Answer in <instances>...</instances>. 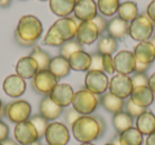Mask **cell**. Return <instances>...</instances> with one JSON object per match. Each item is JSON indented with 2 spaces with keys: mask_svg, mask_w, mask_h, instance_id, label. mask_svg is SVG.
<instances>
[{
  "mask_svg": "<svg viewBox=\"0 0 155 145\" xmlns=\"http://www.w3.org/2000/svg\"><path fill=\"white\" fill-rule=\"evenodd\" d=\"M43 24L34 15H25L19 19L15 31V39L22 47H32L43 34Z\"/></svg>",
  "mask_w": 155,
  "mask_h": 145,
  "instance_id": "cell-1",
  "label": "cell"
},
{
  "mask_svg": "<svg viewBox=\"0 0 155 145\" xmlns=\"http://www.w3.org/2000/svg\"><path fill=\"white\" fill-rule=\"evenodd\" d=\"M71 131L80 143H93L102 137L99 122L94 115H81L71 126Z\"/></svg>",
  "mask_w": 155,
  "mask_h": 145,
  "instance_id": "cell-2",
  "label": "cell"
},
{
  "mask_svg": "<svg viewBox=\"0 0 155 145\" xmlns=\"http://www.w3.org/2000/svg\"><path fill=\"white\" fill-rule=\"evenodd\" d=\"M100 104V98L87 89H80L73 94L71 105L72 108L81 115H91Z\"/></svg>",
  "mask_w": 155,
  "mask_h": 145,
  "instance_id": "cell-3",
  "label": "cell"
},
{
  "mask_svg": "<svg viewBox=\"0 0 155 145\" xmlns=\"http://www.w3.org/2000/svg\"><path fill=\"white\" fill-rule=\"evenodd\" d=\"M154 32V24L147 16V14H138V16L133 19L129 24L127 34L135 41L149 40Z\"/></svg>",
  "mask_w": 155,
  "mask_h": 145,
  "instance_id": "cell-4",
  "label": "cell"
},
{
  "mask_svg": "<svg viewBox=\"0 0 155 145\" xmlns=\"http://www.w3.org/2000/svg\"><path fill=\"white\" fill-rule=\"evenodd\" d=\"M32 107L30 103L25 100H16L10 103L5 108V115L12 123H20L28 121L31 118Z\"/></svg>",
  "mask_w": 155,
  "mask_h": 145,
  "instance_id": "cell-5",
  "label": "cell"
},
{
  "mask_svg": "<svg viewBox=\"0 0 155 145\" xmlns=\"http://www.w3.org/2000/svg\"><path fill=\"white\" fill-rule=\"evenodd\" d=\"M48 145H67L70 141V131L67 125L61 122H51L45 134Z\"/></svg>",
  "mask_w": 155,
  "mask_h": 145,
  "instance_id": "cell-6",
  "label": "cell"
},
{
  "mask_svg": "<svg viewBox=\"0 0 155 145\" xmlns=\"http://www.w3.org/2000/svg\"><path fill=\"white\" fill-rule=\"evenodd\" d=\"M108 83L110 79L104 71L88 70L86 72L84 79L85 89L96 95H102L105 93L108 89Z\"/></svg>",
  "mask_w": 155,
  "mask_h": 145,
  "instance_id": "cell-7",
  "label": "cell"
},
{
  "mask_svg": "<svg viewBox=\"0 0 155 145\" xmlns=\"http://www.w3.org/2000/svg\"><path fill=\"white\" fill-rule=\"evenodd\" d=\"M108 90L110 93L118 96L121 100L129 98L133 90L131 77L129 75L119 74V73L113 75L108 83Z\"/></svg>",
  "mask_w": 155,
  "mask_h": 145,
  "instance_id": "cell-8",
  "label": "cell"
},
{
  "mask_svg": "<svg viewBox=\"0 0 155 145\" xmlns=\"http://www.w3.org/2000/svg\"><path fill=\"white\" fill-rule=\"evenodd\" d=\"M58 79L49 70H38L32 79V87L35 92L41 95H49L54 87L58 85Z\"/></svg>",
  "mask_w": 155,
  "mask_h": 145,
  "instance_id": "cell-9",
  "label": "cell"
},
{
  "mask_svg": "<svg viewBox=\"0 0 155 145\" xmlns=\"http://www.w3.org/2000/svg\"><path fill=\"white\" fill-rule=\"evenodd\" d=\"M14 138L19 145H29L39 140L36 128L29 120L15 124Z\"/></svg>",
  "mask_w": 155,
  "mask_h": 145,
  "instance_id": "cell-10",
  "label": "cell"
},
{
  "mask_svg": "<svg viewBox=\"0 0 155 145\" xmlns=\"http://www.w3.org/2000/svg\"><path fill=\"white\" fill-rule=\"evenodd\" d=\"M114 65L117 73L130 75L135 72L136 58L133 52L129 50H121L114 56Z\"/></svg>",
  "mask_w": 155,
  "mask_h": 145,
  "instance_id": "cell-11",
  "label": "cell"
},
{
  "mask_svg": "<svg viewBox=\"0 0 155 145\" xmlns=\"http://www.w3.org/2000/svg\"><path fill=\"white\" fill-rule=\"evenodd\" d=\"M54 31L58 34V36L63 41L71 40L75 37L78 30V24L75 20L71 17H62L53 22L52 24Z\"/></svg>",
  "mask_w": 155,
  "mask_h": 145,
  "instance_id": "cell-12",
  "label": "cell"
},
{
  "mask_svg": "<svg viewBox=\"0 0 155 145\" xmlns=\"http://www.w3.org/2000/svg\"><path fill=\"white\" fill-rule=\"evenodd\" d=\"M2 89L8 96L12 98H18L26 92L27 84L21 76L17 74H10L2 83Z\"/></svg>",
  "mask_w": 155,
  "mask_h": 145,
  "instance_id": "cell-13",
  "label": "cell"
},
{
  "mask_svg": "<svg viewBox=\"0 0 155 145\" xmlns=\"http://www.w3.org/2000/svg\"><path fill=\"white\" fill-rule=\"evenodd\" d=\"M99 35V31H98L96 24L93 22V20L91 21H81L78 24L75 39L82 46H91L97 40Z\"/></svg>",
  "mask_w": 155,
  "mask_h": 145,
  "instance_id": "cell-14",
  "label": "cell"
},
{
  "mask_svg": "<svg viewBox=\"0 0 155 145\" xmlns=\"http://www.w3.org/2000/svg\"><path fill=\"white\" fill-rule=\"evenodd\" d=\"M73 94H74V91H73L72 87L69 84L58 83V85L50 92L49 98L56 105H58L62 108H65V107H68L71 104L73 98Z\"/></svg>",
  "mask_w": 155,
  "mask_h": 145,
  "instance_id": "cell-15",
  "label": "cell"
},
{
  "mask_svg": "<svg viewBox=\"0 0 155 145\" xmlns=\"http://www.w3.org/2000/svg\"><path fill=\"white\" fill-rule=\"evenodd\" d=\"M97 2L95 0H80L74 5L73 14L80 21H91L98 15Z\"/></svg>",
  "mask_w": 155,
  "mask_h": 145,
  "instance_id": "cell-16",
  "label": "cell"
},
{
  "mask_svg": "<svg viewBox=\"0 0 155 145\" xmlns=\"http://www.w3.org/2000/svg\"><path fill=\"white\" fill-rule=\"evenodd\" d=\"M133 54L136 62L151 65L155 60V47L151 40L140 41L134 47Z\"/></svg>",
  "mask_w": 155,
  "mask_h": 145,
  "instance_id": "cell-17",
  "label": "cell"
},
{
  "mask_svg": "<svg viewBox=\"0 0 155 145\" xmlns=\"http://www.w3.org/2000/svg\"><path fill=\"white\" fill-rule=\"evenodd\" d=\"M16 74L21 76L24 79H32L38 72V65L35 62L33 57L29 56H24L19 58L18 62L16 63L15 66Z\"/></svg>",
  "mask_w": 155,
  "mask_h": 145,
  "instance_id": "cell-18",
  "label": "cell"
},
{
  "mask_svg": "<svg viewBox=\"0 0 155 145\" xmlns=\"http://www.w3.org/2000/svg\"><path fill=\"white\" fill-rule=\"evenodd\" d=\"M130 100L135 105L144 109L150 107L154 102L153 92L148 86H139V87L133 88L131 95H130Z\"/></svg>",
  "mask_w": 155,
  "mask_h": 145,
  "instance_id": "cell-19",
  "label": "cell"
},
{
  "mask_svg": "<svg viewBox=\"0 0 155 145\" xmlns=\"http://www.w3.org/2000/svg\"><path fill=\"white\" fill-rule=\"evenodd\" d=\"M64 112V108L56 105L49 95H46L43 98L39 104V114L45 118L47 121H55L56 119L61 117V114Z\"/></svg>",
  "mask_w": 155,
  "mask_h": 145,
  "instance_id": "cell-20",
  "label": "cell"
},
{
  "mask_svg": "<svg viewBox=\"0 0 155 145\" xmlns=\"http://www.w3.org/2000/svg\"><path fill=\"white\" fill-rule=\"evenodd\" d=\"M70 69L73 71H80V72H86L91 68V55L84 50L74 52L70 57L68 58Z\"/></svg>",
  "mask_w": 155,
  "mask_h": 145,
  "instance_id": "cell-21",
  "label": "cell"
},
{
  "mask_svg": "<svg viewBox=\"0 0 155 145\" xmlns=\"http://www.w3.org/2000/svg\"><path fill=\"white\" fill-rule=\"evenodd\" d=\"M143 134L136 127H131L118 134L115 145H142Z\"/></svg>",
  "mask_w": 155,
  "mask_h": 145,
  "instance_id": "cell-22",
  "label": "cell"
},
{
  "mask_svg": "<svg viewBox=\"0 0 155 145\" xmlns=\"http://www.w3.org/2000/svg\"><path fill=\"white\" fill-rule=\"evenodd\" d=\"M106 31L108 33V36L117 39H123L127 35L129 31V24L120 17H113L110 21H107V28Z\"/></svg>",
  "mask_w": 155,
  "mask_h": 145,
  "instance_id": "cell-23",
  "label": "cell"
},
{
  "mask_svg": "<svg viewBox=\"0 0 155 145\" xmlns=\"http://www.w3.org/2000/svg\"><path fill=\"white\" fill-rule=\"evenodd\" d=\"M100 104L107 112L112 114L121 112L124 108V100H121L110 92H105L100 96Z\"/></svg>",
  "mask_w": 155,
  "mask_h": 145,
  "instance_id": "cell-24",
  "label": "cell"
},
{
  "mask_svg": "<svg viewBox=\"0 0 155 145\" xmlns=\"http://www.w3.org/2000/svg\"><path fill=\"white\" fill-rule=\"evenodd\" d=\"M48 70L54 75L58 79H64L70 73L71 69L69 66V62L67 58L58 55L51 58V62L49 64Z\"/></svg>",
  "mask_w": 155,
  "mask_h": 145,
  "instance_id": "cell-25",
  "label": "cell"
},
{
  "mask_svg": "<svg viewBox=\"0 0 155 145\" xmlns=\"http://www.w3.org/2000/svg\"><path fill=\"white\" fill-rule=\"evenodd\" d=\"M135 124L143 136H149L155 131V114L151 110H146L136 119Z\"/></svg>",
  "mask_w": 155,
  "mask_h": 145,
  "instance_id": "cell-26",
  "label": "cell"
},
{
  "mask_svg": "<svg viewBox=\"0 0 155 145\" xmlns=\"http://www.w3.org/2000/svg\"><path fill=\"white\" fill-rule=\"evenodd\" d=\"M75 0H49V7L54 15L62 17H68L73 13Z\"/></svg>",
  "mask_w": 155,
  "mask_h": 145,
  "instance_id": "cell-27",
  "label": "cell"
},
{
  "mask_svg": "<svg viewBox=\"0 0 155 145\" xmlns=\"http://www.w3.org/2000/svg\"><path fill=\"white\" fill-rule=\"evenodd\" d=\"M112 123L114 126V129L117 131V134H121L124 130L133 127L134 125V119L127 113L125 111L115 113L112 117Z\"/></svg>",
  "mask_w": 155,
  "mask_h": 145,
  "instance_id": "cell-28",
  "label": "cell"
},
{
  "mask_svg": "<svg viewBox=\"0 0 155 145\" xmlns=\"http://www.w3.org/2000/svg\"><path fill=\"white\" fill-rule=\"evenodd\" d=\"M118 17L127 22H131L138 16V7L137 3L134 1H125L120 3L118 9Z\"/></svg>",
  "mask_w": 155,
  "mask_h": 145,
  "instance_id": "cell-29",
  "label": "cell"
},
{
  "mask_svg": "<svg viewBox=\"0 0 155 145\" xmlns=\"http://www.w3.org/2000/svg\"><path fill=\"white\" fill-rule=\"evenodd\" d=\"M118 49V41L110 36H101L98 39L97 52L101 55H113Z\"/></svg>",
  "mask_w": 155,
  "mask_h": 145,
  "instance_id": "cell-30",
  "label": "cell"
},
{
  "mask_svg": "<svg viewBox=\"0 0 155 145\" xmlns=\"http://www.w3.org/2000/svg\"><path fill=\"white\" fill-rule=\"evenodd\" d=\"M120 1L119 0H98V11L105 17H112L118 12Z\"/></svg>",
  "mask_w": 155,
  "mask_h": 145,
  "instance_id": "cell-31",
  "label": "cell"
},
{
  "mask_svg": "<svg viewBox=\"0 0 155 145\" xmlns=\"http://www.w3.org/2000/svg\"><path fill=\"white\" fill-rule=\"evenodd\" d=\"M31 57L35 60L38 65V70H47L49 68V64L51 62V57L46 51H44L41 47L35 46L30 54Z\"/></svg>",
  "mask_w": 155,
  "mask_h": 145,
  "instance_id": "cell-32",
  "label": "cell"
},
{
  "mask_svg": "<svg viewBox=\"0 0 155 145\" xmlns=\"http://www.w3.org/2000/svg\"><path fill=\"white\" fill-rule=\"evenodd\" d=\"M83 50V47L77 39H71V40L65 41L60 47V55L68 60L70 55H72L74 52Z\"/></svg>",
  "mask_w": 155,
  "mask_h": 145,
  "instance_id": "cell-33",
  "label": "cell"
},
{
  "mask_svg": "<svg viewBox=\"0 0 155 145\" xmlns=\"http://www.w3.org/2000/svg\"><path fill=\"white\" fill-rule=\"evenodd\" d=\"M29 121H30L31 123L34 125V127L36 128L39 139L44 138L46 134V130H47V128H48V125H49V121H47V120L44 117H41V114L31 115Z\"/></svg>",
  "mask_w": 155,
  "mask_h": 145,
  "instance_id": "cell-34",
  "label": "cell"
},
{
  "mask_svg": "<svg viewBox=\"0 0 155 145\" xmlns=\"http://www.w3.org/2000/svg\"><path fill=\"white\" fill-rule=\"evenodd\" d=\"M64 44V41L58 36V34L54 31L53 27H50L46 33L45 37L43 39V45L50 46V47H61Z\"/></svg>",
  "mask_w": 155,
  "mask_h": 145,
  "instance_id": "cell-35",
  "label": "cell"
},
{
  "mask_svg": "<svg viewBox=\"0 0 155 145\" xmlns=\"http://www.w3.org/2000/svg\"><path fill=\"white\" fill-rule=\"evenodd\" d=\"M124 109H125V112L129 113L133 119H137L140 114H142V113L147 110V109L141 108V107L135 105L131 100H130V98L124 102Z\"/></svg>",
  "mask_w": 155,
  "mask_h": 145,
  "instance_id": "cell-36",
  "label": "cell"
},
{
  "mask_svg": "<svg viewBox=\"0 0 155 145\" xmlns=\"http://www.w3.org/2000/svg\"><path fill=\"white\" fill-rule=\"evenodd\" d=\"M102 66H103V71L107 74H114L116 72L114 65V57L112 55H102Z\"/></svg>",
  "mask_w": 155,
  "mask_h": 145,
  "instance_id": "cell-37",
  "label": "cell"
},
{
  "mask_svg": "<svg viewBox=\"0 0 155 145\" xmlns=\"http://www.w3.org/2000/svg\"><path fill=\"white\" fill-rule=\"evenodd\" d=\"M133 88L139 87V86H148L149 77L146 73H134V75L131 77Z\"/></svg>",
  "mask_w": 155,
  "mask_h": 145,
  "instance_id": "cell-38",
  "label": "cell"
},
{
  "mask_svg": "<svg viewBox=\"0 0 155 145\" xmlns=\"http://www.w3.org/2000/svg\"><path fill=\"white\" fill-rule=\"evenodd\" d=\"M91 64L89 70L91 71H103V66H102V55L97 53L91 54Z\"/></svg>",
  "mask_w": 155,
  "mask_h": 145,
  "instance_id": "cell-39",
  "label": "cell"
},
{
  "mask_svg": "<svg viewBox=\"0 0 155 145\" xmlns=\"http://www.w3.org/2000/svg\"><path fill=\"white\" fill-rule=\"evenodd\" d=\"M80 117H81L80 113L77 112L72 107L69 108V109H67V110L65 111V121H66V123L68 124L70 128H71V126L74 124V122L77 121Z\"/></svg>",
  "mask_w": 155,
  "mask_h": 145,
  "instance_id": "cell-40",
  "label": "cell"
},
{
  "mask_svg": "<svg viewBox=\"0 0 155 145\" xmlns=\"http://www.w3.org/2000/svg\"><path fill=\"white\" fill-rule=\"evenodd\" d=\"M93 22L96 24L98 31H99V34H102L104 31H106V28H107V21L104 18V16L102 15H97L95 17V19L93 20Z\"/></svg>",
  "mask_w": 155,
  "mask_h": 145,
  "instance_id": "cell-41",
  "label": "cell"
},
{
  "mask_svg": "<svg viewBox=\"0 0 155 145\" xmlns=\"http://www.w3.org/2000/svg\"><path fill=\"white\" fill-rule=\"evenodd\" d=\"M10 134V128L7 123L0 119V143L5 142L7 139H9Z\"/></svg>",
  "mask_w": 155,
  "mask_h": 145,
  "instance_id": "cell-42",
  "label": "cell"
},
{
  "mask_svg": "<svg viewBox=\"0 0 155 145\" xmlns=\"http://www.w3.org/2000/svg\"><path fill=\"white\" fill-rule=\"evenodd\" d=\"M147 16L153 24H155V0H152L147 7Z\"/></svg>",
  "mask_w": 155,
  "mask_h": 145,
  "instance_id": "cell-43",
  "label": "cell"
},
{
  "mask_svg": "<svg viewBox=\"0 0 155 145\" xmlns=\"http://www.w3.org/2000/svg\"><path fill=\"white\" fill-rule=\"evenodd\" d=\"M151 65L149 64H142V63L136 62V67H135V73H146L149 70Z\"/></svg>",
  "mask_w": 155,
  "mask_h": 145,
  "instance_id": "cell-44",
  "label": "cell"
},
{
  "mask_svg": "<svg viewBox=\"0 0 155 145\" xmlns=\"http://www.w3.org/2000/svg\"><path fill=\"white\" fill-rule=\"evenodd\" d=\"M148 87L150 88L151 91H152L153 93H155V72L153 73L151 76H149Z\"/></svg>",
  "mask_w": 155,
  "mask_h": 145,
  "instance_id": "cell-45",
  "label": "cell"
},
{
  "mask_svg": "<svg viewBox=\"0 0 155 145\" xmlns=\"http://www.w3.org/2000/svg\"><path fill=\"white\" fill-rule=\"evenodd\" d=\"M98 119V122H99V126H100V130H101V136L103 137V134H105L106 131V124H105V121L102 119L101 117H97Z\"/></svg>",
  "mask_w": 155,
  "mask_h": 145,
  "instance_id": "cell-46",
  "label": "cell"
},
{
  "mask_svg": "<svg viewBox=\"0 0 155 145\" xmlns=\"http://www.w3.org/2000/svg\"><path fill=\"white\" fill-rule=\"evenodd\" d=\"M146 145H155V131L153 132V134L147 136Z\"/></svg>",
  "mask_w": 155,
  "mask_h": 145,
  "instance_id": "cell-47",
  "label": "cell"
},
{
  "mask_svg": "<svg viewBox=\"0 0 155 145\" xmlns=\"http://www.w3.org/2000/svg\"><path fill=\"white\" fill-rule=\"evenodd\" d=\"M2 144L3 145H19L15 140H13V139H10V138L7 139L5 142H2Z\"/></svg>",
  "mask_w": 155,
  "mask_h": 145,
  "instance_id": "cell-48",
  "label": "cell"
},
{
  "mask_svg": "<svg viewBox=\"0 0 155 145\" xmlns=\"http://www.w3.org/2000/svg\"><path fill=\"white\" fill-rule=\"evenodd\" d=\"M11 2H12V0H1V1H0V7L8 8V7H10Z\"/></svg>",
  "mask_w": 155,
  "mask_h": 145,
  "instance_id": "cell-49",
  "label": "cell"
},
{
  "mask_svg": "<svg viewBox=\"0 0 155 145\" xmlns=\"http://www.w3.org/2000/svg\"><path fill=\"white\" fill-rule=\"evenodd\" d=\"M5 106L3 105L2 101L0 100V119H1V118H2V115L5 114Z\"/></svg>",
  "mask_w": 155,
  "mask_h": 145,
  "instance_id": "cell-50",
  "label": "cell"
},
{
  "mask_svg": "<svg viewBox=\"0 0 155 145\" xmlns=\"http://www.w3.org/2000/svg\"><path fill=\"white\" fill-rule=\"evenodd\" d=\"M29 145H41V144L38 142V141H36V142H34V143H31V144H29Z\"/></svg>",
  "mask_w": 155,
  "mask_h": 145,
  "instance_id": "cell-51",
  "label": "cell"
},
{
  "mask_svg": "<svg viewBox=\"0 0 155 145\" xmlns=\"http://www.w3.org/2000/svg\"><path fill=\"white\" fill-rule=\"evenodd\" d=\"M80 145H95L94 143H81Z\"/></svg>",
  "mask_w": 155,
  "mask_h": 145,
  "instance_id": "cell-52",
  "label": "cell"
},
{
  "mask_svg": "<svg viewBox=\"0 0 155 145\" xmlns=\"http://www.w3.org/2000/svg\"><path fill=\"white\" fill-rule=\"evenodd\" d=\"M151 43H152L153 45H154V47H155V37H154V39H153V40H151Z\"/></svg>",
  "mask_w": 155,
  "mask_h": 145,
  "instance_id": "cell-53",
  "label": "cell"
},
{
  "mask_svg": "<svg viewBox=\"0 0 155 145\" xmlns=\"http://www.w3.org/2000/svg\"><path fill=\"white\" fill-rule=\"evenodd\" d=\"M104 145H115L114 143H106V144H104Z\"/></svg>",
  "mask_w": 155,
  "mask_h": 145,
  "instance_id": "cell-54",
  "label": "cell"
},
{
  "mask_svg": "<svg viewBox=\"0 0 155 145\" xmlns=\"http://www.w3.org/2000/svg\"><path fill=\"white\" fill-rule=\"evenodd\" d=\"M153 98H154V101H155V93H153Z\"/></svg>",
  "mask_w": 155,
  "mask_h": 145,
  "instance_id": "cell-55",
  "label": "cell"
},
{
  "mask_svg": "<svg viewBox=\"0 0 155 145\" xmlns=\"http://www.w3.org/2000/svg\"><path fill=\"white\" fill-rule=\"evenodd\" d=\"M39 1H47V0H39Z\"/></svg>",
  "mask_w": 155,
  "mask_h": 145,
  "instance_id": "cell-56",
  "label": "cell"
},
{
  "mask_svg": "<svg viewBox=\"0 0 155 145\" xmlns=\"http://www.w3.org/2000/svg\"><path fill=\"white\" fill-rule=\"evenodd\" d=\"M78 1H80V0H75V2H78Z\"/></svg>",
  "mask_w": 155,
  "mask_h": 145,
  "instance_id": "cell-57",
  "label": "cell"
},
{
  "mask_svg": "<svg viewBox=\"0 0 155 145\" xmlns=\"http://www.w3.org/2000/svg\"><path fill=\"white\" fill-rule=\"evenodd\" d=\"M0 145H3V144H2V143H0Z\"/></svg>",
  "mask_w": 155,
  "mask_h": 145,
  "instance_id": "cell-58",
  "label": "cell"
},
{
  "mask_svg": "<svg viewBox=\"0 0 155 145\" xmlns=\"http://www.w3.org/2000/svg\"><path fill=\"white\" fill-rule=\"evenodd\" d=\"M154 35H155V29H154Z\"/></svg>",
  "mask_w": 155,
  "mask_h": 145,
  "instance_id": "cell-59",
  "label": "cell"
},
{
  "mask_svg": "<svg viewBox=\"0 0 155 145\" xmlns=\"http://www.w3.org/2000/svg\"><path fill=\"white\" fill-rule=\"evenodd\" d=\"M0 1H1V0H0Z\"/></svg>",
  "mask_w": 155,
  "mask_h": 145,
  "instance_id": "cell-60",
  "label": "cell"
}]
</instances>
